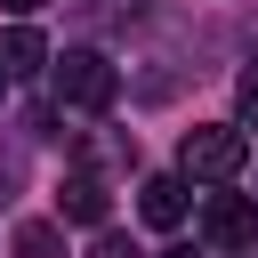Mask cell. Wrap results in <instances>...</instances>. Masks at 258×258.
<instances>
[{"instance_id":"obj_1","label":"cell","mask_w":258,"mask_h":258,"mask_svg":"<svg viewBox=\"0 0 258 258\" xmlns=\"http://www.w3.org/2000/svg\"><path fill=\"white\" fill-rule=\"evenodd\" d=\"M48 97L73 105V113H105L121 97V64L97 56V48H64V56H48Z\"/></svg>"},{"instance_id":"obj_2","label":"cell","mask_w":258,"mask_h":258,"mask_svg":"<svg viewBox=\"0 0 258 258\" xmlns=\"http://www.w3.org/2000/svg\"><path fill=\"white\" fill-rule=\"evenodd\" d=\"M177 169H185V177H210V185H226V177H242V169H250V137H242L234 121H202V129H185V145H177Z\"/></svg>"},{"instance_id":"obj_3","label":"cell","mask_w":258,"mask_h":258,"mask_svg":"<svg viewBox=\"0 0 258 258\" xmlns=\"http://www.w3.org/2000/svg\"><path fill=\"white\" fill-rule=\"evenodd\" d=\"M202 234H210L218 250H250V242H258V202H250V194H210V202H202Z\"/></svg>"},{"instance_id":"obj_4","label":"cell","mask_w":258,"mask_h":258,"mask_svg":"<svg viewBox=\"0 0 258 258\" xmlns=\"http://www.w3.org/2000/svg\"><path fill=\"white\" fill-rule=\"evenodd\" d=\"M56 210L73 218V226H105V210H113V194H105V177H64V194H56Z\"/></svg>"},{"instance_id":"obj_5","label":"cell","mask_w":258,"mask_h":258,"mask_svg":"<svg viewBox=\"0 0 258 258\" xmlns=\"http://www.w3.org/2000/svg\"><path fill=\"white\" fill-rule=\"evenodd\" d=\"M137 210H145V226H185V177H145Z\"/></svg>"},{"instance_id":"obj_6","label":"cell","mask_w":258,"mask_h":258,"mask_svg":"<svg viewBox=\"0 0 258 258\" xmlns=\"http://www.w3.org/2000/svg\"><path fill=\"white\" fill-rule=\"evenodd\" d=\"M40 64H48V40H40L32 24H8V32H0V73L16 81V73H40Z\"/></svg>"},{"instance_id":"obj_7","label":"cell","mask_w":258,"mask_h":258,"mask_svg":"<svg viewBox=\"0 0 258 258\" xmlns=\"http://www.w3.org/2000/svg\"><path fill=\"white\" fill-rule=\"evenodd\" d=\"M8 250H16V258H64V234H56V226H48V218H24V226H16V242H8Z\"/></svg>"},{"instance_id":"obj_8","label":"cell","mask_w":258,"mask_h":258,"mask_svg":"<svg viewBox=\"0 0 258 258\" xmlns=\"http://www.w3.org/2000/svg\"><path fill=\"white\" fill-rule=\"evenodd\" d=\"M89 258H137V242H129V234H113V226H97V242H89Z\"/></svg>"},{"instance_id":"obj_9","label":"cell","mask_w":258,"mask_h":258,"mask_svg":"<svg viewBox=\"0 0 258 258\" xmlns=\"http://www.w3.org/2000/svg\"><path fill=\"white\" fill-rule=\"evenodd\" d=\"M234 97H242V121H258V64L242 73V89H234Z\"/></svg>"},{"instance_id":"obj_10","label":"cell","mask_w":258,"mask_h":258,"mask_svg":"<svg viewBox=\"0 0 258 258\" xmlns=\"http://www.w3.org/2000/svg\"><path fill=\"white\" fill-rule=\"evenodd\" d=\"M0 8H8V16H32V8H48V0H0Z\"/></svg>"},{"instance_id":"obj_11","label":"cell","mask_w":258,"mask_h":258,"mask_svg":"<svg viewBox=\"0 0 258 258\" xmlns=\"http://www.w3.org/2000/svg\"><path fill=\"white\" fill-rule=\"evenodd\" d=\"M161 258H194V250H161Z\"/></svg>"},{"instance_id":"obj_12","label":"cell","mask_w":258,"mask_h":258,"mask_svg":"<svg viewBox=\"0 0 258 258\" xmlns=\"http://www.w3.org/2000/svg\"><path fill=\"white\" fill-rule=\"evenodd\" d=\"M0 89H8V73H0Z\"/></svg>"}]
</instances>
